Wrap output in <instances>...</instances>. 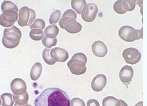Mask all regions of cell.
<instances>
[{
  "mask_svg": "<svg viewBox=\"0 0 147 106\" xmlns=\"http://www.w3.org/2000/svg\"><path fill=\"white\" fill-rule=\"evenodd\" d=\"M35 106H70V101L65 91L57 88L45 90L34 101Z\"/></svg>",
  "mask_w": 147,
  "mask_h": 106,
  "instance_id": "6da1fadb",
  "label": "cell"
},
{
  "mask_svg": "<svg viewBox=\"0 0 147 106\" xmlns=\"http://www.w3.org/2000/svg\"><path fill=\"white\" fill-rule=\"evenodd\" d=\"M21 37V32L15 26L5 28L3 32V44L6 48H15L20 43Z\"/></svg>",
  "mask_w": 147,
  "mask_h": 106,
  "instance_id": "7a4b0ae2",
  "label": "cell"
},
{
  "mask_svg": "<svg viewBox=\"0 0 147 106\" xmlns=\"http://www.w3.org/2000/svg\"><path fill=\"white\" fill-rule=\"evenodd\" d=\"M87 61L86 56L82 53L75 54L67 63L71 73L80 75L86 72V64Z\"/></svg>",
  "mask_w": 147,
  "mask_h": 106,
  "instance_id": "3957f363",
  "label": "cell"
},
{
  "mask_svg": "<svg viewBox=\"0 0 147 106\" xmlns=\"http://www.w3.org/2000/svg\"><path fill=\"white\" fill-rule=\"evenodd\" d=\"M118 34L123 40L132 42L142 39L143 28L140 30H135L134 28L130 26H123L120 28Z\"/></svg>",
  "mask_w": 147,
  "mask_h": 106,
  "instance_id": "277c9868",
  "label": "cell"
},
{
  "mask_svg": "<svg viewBox=\"0 0 147 106\" xmlns=\"http://www.w3.org/2000/svg\"><path fill=\"white\" fill-rule=\"evenodd\" d=\"M18 17V23L19 25L22 27L30 26L35 21V11L27 6H23L19 10Z\"/></svg>",
  "mask_w": 147,
  "mask_h": 106,
  "instance_id": "5b68a950",
  "label": "cell"
},
{
  "mask_svg": "<svg viewBox=\"0 0 147 106\" xmlns=\"http://www.w3.org/2000/svg\"><path fill=\"white\" fill-rule=\"evenodd\" d=\"M59 25L61 28L70 34H77L82 29V26L76 19L69 17H63L59 20Z\"/></svg>",
  "mask_w": 147,
  "mask_h": 106,
  "instance_id": "8992f818",
  "label": "cell"
},
{
  "mask_svg": "<svg viewBox=\"0 0 147 106\" xmlns=\"http://www.w3.org/2000/svg\"><path fill=\"white\" fill-rule=\"evenodd\" d=\"M18 14L15 10H4L0 16L1 25L5 28H10L18 20Z\"/></svg>",
  "mask_w": 147,
  "mask_h": 106,
  "instance_id": "52a82bcc",
  "label": "cell"
},
{
  "mask_svg": "<svg viewBox=\"0 0 147 106\" xmlns=\"http://www.w3.org/2000/svg\"><path fill=\"white\" fill-rule=\"evenodd\" d=\"M122 57L126 63L134 65L140 62L142 54L136 48H129L124 50L122 53Z\"/></svg>",
  "mask_w": 147,
  "mask_h": 106,
  "instance_id": "ba28073f",
  "label": "cell"
},
{
  "mask_svg": "<svg viewBox=\"0 0 147 106\" xmlns=\"http://www.w3.org/2000/svg\"><path fill=\"white\" fill-rule=\"evenodd\" d=\"M98 12V8L95 4H87L82 11V18L86 22H91L96 18Z\"/></svg>",
  "mask_w": 147,
  "mask_h": 106,
  "instance_id": "9c48e42d",
  "label": "cell"
},
{
  "mask_svg": "<svg viewBox=\"0 0 147 106\" xmlns=\"http://www.w3.org/2000/svg\"><path fill=\"white\" fill-rule=\"evenodd\" d=\"M10 89L13 94L23 95L26 92L27 86L26 82L19 78L14 79L10 83Z\"/></svg>",
  "mask_w": 147,
  "mask_h": 106,
  "instance_id": "30bf717a",
  "label": "cell"
},
{
  "mask_svg": "<svg viewBox=\"0 0 147 106\" xmlns=\"http://www.w3.org/2000/svg\"><path fill=\"white\" fill-rule=\"evenodd\" d=\"M134 76V70L131 66H124L119 72V78L125 85H129Z\"/></svg>",
  "mask_w": 147,
  "mask_h": 106,
  "instance_id": "8fae6325",
  "label": "cell"
},
{
  "mask_svg": "<svg viewBox=\"0 0 147 106\" xmlns=\"http://www.w3.org/2000/svg\"><path fill=\"white\" fill-rule=\"evenodd\" d=\"M107 78L103 74H98L91 81V88L95 92H101L107 85Z\"/></svg>",
  "mask_w": 147,
  "mask_h": 106,
  "instance_id": "7c38bea8",
  "label": "cell"
},
{
  "mask_svg": "<svg viewBox=\"0 0 147 106\" xmlns=\"http://www.w3.org/2000/svg\"><path fill=\"white\" fill-rule=\"evenodd\" d=\"M51 57L56 62H63L69 58V54L66 50L61 48H55L51 50Z\"/></svg>",
  "mask_w": 147,
  "mask_h": 106,
  "instance_id": "4fadbf2b",
  "label": "cell"
},
{
  "mask_svg": "<svg viewBox=\"0 0 147 106\" xmlns=\"http://www.w3.org/2000/svg\"><path fill=\"white\" fill-rule=\"evenodd\" d=\"M91 48L92 53L98 57H104L107 55L108 52L107 46L101 41H95L92 44Z\"/></svg>",
  "mask_w": 147,
  "mask_h": 106,
  "instance_id": "5bb4252c",
  "label": "cell"
},
{
  "mask_svg": "<svg viewBox=\"0 0 147 106\" xmlns=\"http://www.w3.org/2000/svg\"><path fill=\"white\" fill-rule=\"evenodd\" d=\"M42 71V66L40 62H36L33 65L30 72V78L33 81L38 80Z\"/></svg>",
  "mask_w": 147,
  "mask_h": 106,
  "instance_id": "9a60e30c",
  "label": "cell"
},
{
  "mask_svg": "<svg viewBox=\"0 0 147 106\" xmlns=\"http://www.w3.org/2000/svg\"><path fill=\"white\" fill-rule=\"evenodd\" d=\"M59 32V28L55 24H52L46 28L44 31V34L46 37L53 39L56 38L58 35Z\"/></svg>",
  "mask_w": 147,
  "mask_h": 106,
  "instance_id": "2e32d148",
  "label": "cell"
},
{
  "mask_svg": "<svg viewBox=\"0 0 147 106\" xmlns=\"http://www.w3.org/2000/svg\"><path fill=\"white\" fill-rule=\"evenodd\" d=\"M28 99L29 96L27 92L21 95H17L15 94H13V101L15 102L16 104L19 106H23L28 104Z\"/></svg>",
  "mask_w": 147,
  "mask_h": 106,
  "instance_id": "e0dca14e",
  "label": "cell"
},
{
  "mask_svg": "<svg viewBox=\"0 0 147 106\" xmlns=\"http://www.w3.org/2000/svg\"><path fill=\"white\" fill-rule=\"evenodd\" d=\"M102 106H121V101L113 96H107L103 99Z\"/></svg>",
  "mask_w": 147,
  "mask_h": 106,
  "instance_id": "ac0fdd59",
  "label": "cell"
},
{
  "mask_svg": "<svg viewBox=\"0 0 147 106\" xmlns=\"http://www.w3.org/2000/svg\"><path fill=\"white\" fill-rule=\"evenodd\" d=\"M86 5L85 0H72L71 1V7L78 14H81L84 6Z\"/></svg>",
  "mask_w": 147,
  "mask_h": 106,
  "instance_id": "d6986e66",
  "label": "cell"
},
{
  "mask_svg": "<svg viewBox=\"0 0 147 106\" xmlns=\"http://www.w3.org/2000/svg\"><path fill=\"white\" fill-rule=\"evenodd\" d=\"M13 95L11 94L6 93L3 94L1 96L2 100V106H13Z\"/></svg>",
  "mask_w": 147,
  "mask_h": 106,
  "instance_id": "ffe728a7",
  "label": "cell"
},
{
  "mask_svg": "<svg viewBox=\"0 0 147 106\" xmlns=\"http://www.w3.org/2000/svg\"><path fill=\"white\" fill-rule=\"evenodd\" d=\"M44 32L43 30L35 28L32 29L30 32V38L34 41H40L44 37Z\"/></svg>",
  "mask_w": 147,
  "mask_h": 106,
  "instance_id": "44dd1931",
  "label": "cell"
},
{
  "mask_svg": "<svg viewBox=\"0 0 147 106\" xmlns=\"http://www.w3.org/2000/svg\"><path fill=\"white\" fill-rule=\"evenodd\" d=\"M50 50L49 48H46L44 49L42 52V58L44 61L47 64L49 65H53L56 63V61L54 60L53 58L50 56Z\"/></svg>",
  "mask_w": 147,
  "mask_h": 106,
  "instance_id": "7402d4cb",
  "label": "cell"
},
{
  "mask_svg": "<svg viewBox=\"0 0 147 106\" xmlns=\"http://www.w3.org/2000/svg\"><path fill=\"white\" fill-rule=\"evenodd\" d=\"M8 9L15 10L17 13H18V11H19L18 7L13 3L11 2L10 1H4L1 5V10L2 11H4V10H8Z\"/></svg>",
  "mask_w": 147,
  "mask_h": 106,
  "instance_id": "603a6c76",
  "label": "cell"
},
{
  "mask_svg": "<svg viewBox=\"0 0 147 106\" xmlns=\"http://www.w3.org/2000/svg\"><path fill=\"white\" fill-rule=\"evenodd\" d=\"M136 2V1L135 0H123L122 1V6L127 11H132L135 8Z\"/></svg>",
  "mask_w": 147,
  "mask_h": 106,
  "instance_id": "cb8c5ba5",
  "label": "cell"
},
{
  "mask_svg": "<svg viewBox=\"0 0 147 106\" xmlns=\"http://www.w3.org/2000/svg\"><path fill=\"white\" fill-rule=\"evenodd\" d=\"M57 42V38H47V37H44L42 40V43L43 44V46L46 47L47 48H50L56 45Z\"/></svg>",
  "mask_w": 147,
  "mask_h": 106,
  "instance_id": "d4e9b609",
  "label": "cell"
},
{
  "mask_svg": "<svg viewBox=\"0 0 147 106\" xmlns=\"http://www.w3.org/2000/svg\"><path fill=\"white\" fill-rule=\"evenodd\" d=\"M45 26H46V23L45 21L41 19H37L33 22V24L30 26V28L31 29L37 28V29H40L42 30L45 28Z\"/></svg>",
  "mask_w": 147,
  "mask_h": 106,
  "instance_id": "484cf974",
  "label": "cell"
},
{
  "mask_svg": "<svg viewBox=\"0 0 147 106\" xmlns=\"http://www.w3.org/2000/svg\"><path fill=\"white\" fill-rule=\"evenodd\" d=\"M113 8L116 13L120 14V15L124 14L127 13V11L124 10L123 7L122 6V0L117 1L116 2H115L114 6H113Z\"/></svg>",
  "mask_w": 147,
  "mask_h": 106,
  "instance_id": "4316f807",
  "label": "cell"
},
{
  "mask_svg": "<svg viewBox=\"0 0 147 106\" xmlns=\"http://www.w3.org/2000/svg\"><path fill=\"white\" fill-rule=\"evenodd\" d=\"M61 17V11L59 10H56L51 13L49 18V23L51 24H56L59 22Z\"/></svg>",
  "mask_w": 147,
  "mask_h": 106,
  "instance_id": "83f0119b",
  "label": "cell"
},
{
  "mask_svg": "<svg viewBox=\"0 0 147 106\" xmlns=\"http://www.w3.org/2000/svg\"><path fill=\"white\" fill-rule=\"evenodd\" d=\"M70 106H86L84 101L82 99L76 97L72 99L70 101Z\"/></svg>",
  "mask_w": 147,
  "mask_h": 106,
  "instance_id": "f1b7e54d",
  "label": "cell"
},
{
  "mask_svg": "<svg viewBox=\"0 0 147 106\" xmlns=\"http://www.w3.org/2000/svg\"><path fill=\"white\" fill-rule=\"evenodd\" d=\"M69 17L74 18L76 19V18H77V15H76V13H75L74 10H72L71 9H68V10L65 11V12L63 13L62 17Z\"/></svg>",
  "mask_w": 147,
  "mask_h": 106,
  "instance_id": "f546056e",
  "label": "cell"
},
{
  "mask_svg": "<svg viewBox=\"0 0 147 106\" xmlns=\"http://www.w3.org/2000/svg\"><path fill=\"white\" fill-rule=\"evenodd\" d=\"M87 106H100L99 102L96 99H90L87 103Z\"/></svg>",
  "mask_w": 147,
  "mask_h": 106,
  "instance_id": "4dcf8cb0",
  "label": "cell"
},
{
  "mask_svg": "<svg viewBox=\"0 0 147 106\" xmlns=\"http://www.w3.org/2000/svg\"><path fill=\"white\" fill-rule=\"evenodd\" d=\"M120 101H121V106H129L127 105V103L125 101H123V100L121 99Z\"/></svg>",
  "mask_w": 147,
  "mask_h": 106,
  "instance_id": "1f68e13d",
  "label": "cell"
},
{
  "mask_svg": "<svg viewBox=\"0 0 147 106\" xmlns=\"http://www.w3.org/2000/svg\"><path fill=\"white\" fill-rule=\"evenodd\" d=\"M134 106H143V102L142 101H140L138 102L136 105Z\"/></svg>",
  "mask_w": 147,
  "mask_h": 106,
  "instance_id": "d6a6232c",
  "label": "cell"
},
{
  "mask_svg": "<svg viewBox=\"0 0 147 106\" xmlns=\"http://www.w3.org/2000/svg\"><path fill=\"white\" fill-rule=\"evenodd\" d=\"M14 106H32V105H30V104H26V105H23V106H19V105H18L17 104H16L15 103V105H14Z\"/></svg>",
  "mask_w": 147,
  "mask_h": 106,
  "instance_id": "836d02e7",
  "label": "cell"
}]
</instances>
